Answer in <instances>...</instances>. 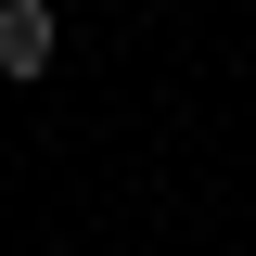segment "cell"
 <instances>
[{"label":"cell","instance_id":"6da1fadb","mask_svg":"<svg viewBox=\"0 0 256 256\" xmlns=\"http://www.w3.org/2000/svg\"><path fill=\"white\" fill-rule=\"evenodd\" d=\"M52 64V0H0V77H38Z\"/></svg>","mask_w":256,"mask_h":256}]
</instances>
